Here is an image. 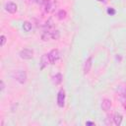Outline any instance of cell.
<instances>
[{
	"mask_svg": "<svg viewBox=\"0 0 126 126\" xmlns=\"http://www.w3.org/2000/svg\"><path fill=\"white\" fill-rule=\"evenodd\" d=\"M112 119H113V116H112V115H108V116H107V120H106L105 123H106L107 125H110V124L112 123Z\"/></svg>",
	"mask_w": 126,
	"mask_h": 126,
	"instance_id": "obj_17",
	"label": "cell"
},
{
	"mask_svg": "<svg viewBox=\"0 0 126 126\" xmlns=\"http://www.w3.org/2000/svg\"><path fill=\"white\" fill-rule=\"evenodd\" d=\"M27 1H28L29 3H34V2L36 3V0H27Z\"/></svg>",
	"mask_w": 126,
	"mask_h": 126,
	"instance_id": "obj_21",
	"label": "cell"
},
{
	"mask_svg": "<svg viewBox=\"0 0 126 126\" xmlns=\"http://www.w3.org/2000/svg\"><path fill=\"white\" fill-rule=\"evenodd\" d=\"M107 13H108L109 15H114V14H115V11L110 8V9H107Z\"/></svg>",
	"mask_w": 126,
	"mask_h": 126,
	"instance_id": "obj_19",
	"label": "cell"
},
{
	"mask_svg": "<svg viewBox=\"0 0 126 126\" xmlns=\"http://www.w3.org/2000/svg\"><path fill=\"white\" fill-rule=\"evenodd\" d=\"M50 38H52V32L51 31H45L42 34H41V39L42 40H48V39H50Z\"/></svg>",
	"mask_w": 126,
	"mask_h": 126,
	"instance_id": "obj_13",
	"label": "cell"
},
{
	"mask_svg": "<svg viewBox=\"0 0 126 126\" xmlns=\"http://www.w3.org/2000/svg\"><path fill=\"white\" fill-rule=\"evenodd\" d=\"M66 15H67V13H66L65 10H59L58 13H57V18L59 20H63V19L66 18Z\"/></svg>",
	"mask_w": 126,
	"mask_h": 126,
	"instance_id": "obj_14",
	"label": "cell"
},
{
	"mask_svg": "<svg viewBox=\"0 0 126 126\" xmlns=\"http://www.w3.org/2000/svg\"><path fill=\"white\" fill-rule=\"evenodd\" d=\"M118 97H119V100L120 102L122 103L123 107L126 109V87L125 86H119L118 89Z\"/></svg>",
	"mask_w": 126,
	"mask_h": 126,
	"instance_id": "obj_2",
	"label": "cell"
},
{
	"mask_svg": "<svg viewBox=\"0 0 126 126\" xmlns=\"http://www.w3.org/2000/svg\"><path fill=\"white\" fill-rule=\"evenodd\" d=\"M48 64H50V60H49V57H48V53H46V54H43L41 59H40V68L43 69Z\"/></svg>",
	"mask_w": 126,
	"mask_h": 126,
	"instance_id": "obj_7",
	"label": "cell"
},
{
	"mask_svg": "<svg viewBox=\"0 0 126 126\" xmlns=\"http://www.w3.org/2000/svg\"><path fill=\"white\" fill-rule=\"evenodd\" d=\"M122 114L121 113H119V112H116L115 114H114V116H113V120H114V123L116 124V125H120L121 124V122H122Z\"/></svg>",
	"mask_w": 126,
	"mask_h": 126,
	"instance_id": "obj_12",
	"label": "cell"
},
{
	"mask_svg": "<svg viewBox=\"0 0 126 126\" xmlns=\"http://www.w3.org/2000/svg\"><path fill=\"white\" fill-rule=\"evenodd\" d=\"M42 5H43V9H44V11L46 13L51 12L52 9H53V2L51 0H45Z\"/></svg>",
	"mask_w": 126,
	"mask_h": 126,
	"instance_id": "obj_9",
	"label": "cell"
},
{
	"mask_svg": "<svg viewBox=\"0 0 126 126\" xmlns=\"http://www.w3.org/2000/svg\"><path fill=\"white\" fill-rule=\"evenodd\" d=\"M32 55H33V51L32 49H29V48L22 49L19 53V56L22 59H31V58H32Z\"/></svg>",
	"mask_w": 126,
	"mask_h": 126,
	"instance_id": "obj_3",
	"label": "cell"
},
{
	"mask_svg": "<svg viewBox=\"0 0 126 126\" xmlns=\"http://www.w3.org/2000/svg\"><path fill=\"white\" fill-rule=\"evenodd\" d=\"M4 88H5L4 82H3V81H1V91H3V90H4Z\"/></svg>",
	"mask_w": 126,
	"mask_h": 126,
	"instance_id": "obj_20",
	"label": "cell"
},
{
	"mask_svg": "<svg viewBox=\"0 0 126 126\" xmlns=\"http://www.w3.org/2000/svg\"><path fill=\"white\" fill-rule=\"evenodd\" d=\"M48 57L50 60V64H54L60 57V53L58 49H52L49 53H48Z\"/></svg>",
	"mask_w": 126,
	"mask_h": 126,
	"instance_id": "obj_4",
	"label": "cell"
},
{
	"mask_svg": "<svg viewBox=\"0 0 126 126\" xmlns=\"http://www.w3.org/2000/svg\"><path fill=\"white\" fill-rule=\"evenodd\" d=\"M62 79H63V77H62V75L60 74V73H56L55 75H53L52 76V83L54 84V85H59L61 82H62Z\"/></svg>",
	"mask_w": 126,
	"mask_h": 126,
	"instance_id": "obj_11",
	"label": "cell"
},
{
	"mask_svg": "<svg viewBox=\"0 0 126 126\" xmlns=\"http://www.w3.org/2000/svg\"><path fill=\"white\" fill-rule=\"evenodd\" d=\"M57 104L59 107H63L65 104V92L63 90L59 91L57 94Z\"/></svg>",
	"mask_w": 126,
	"mask_h": 126,
	"instance_id": "obj_6",
	"label": "cell"
},
{
	"mask_svg": "<svg viewBox=\"0 0 126 126\" xmlns=\"http://www.w3.org/2000/svg\"><path fill=\"white\" fill-rule=\"evenodd\" d=\"M5 41H6V37H5V35H1V46L4 45Z\"/></svg>",
	"mask_w": 126,
	"mask_h": 126,
	"instance_id": "obj_18",
	"label": "cell"
},
{
	"mask_svg": "<svg viewBox=\"0 0 126 126\" xmlns=\"http://www.w3.org/2000/svg\"><path fill=\"white\" fill-rule=\"evenodd\" d=\"M110 107H111V101L109 99H107V98H104L102 100V102H101V108H102V110L108 111L110 109Z\"/></svg>",
	"mask_w": 126,
	"mask_h": 126,
	"instance_id": "obj_10",
	"label": "cell"
},
{
	"mask_svg": "<svg viewBox=\"0 0 126 126\" xmlns=\"http://www.w3.org/2000/svg\"><path fill=\"white\" fill-rule=\"evenodd\" d=\"M23 29L25 32H30L32 30V24L30 22H25L23 24Z\"/></svg>",
	"mask_w": 126,
	"mask_h": 126,
	"instance_id": "obj_15",
	"label": "cell"
},
{
	"mask_svg": "<svg viewBox=\"0 0 126 126\" xmlns=\"http://www.w3.org/2000/svg\"><path fill=\"white\" fill-rule=\"evenodd\" d=\"M4 9H5L8 13H12V14H13V13H16V12H17V10H18V6H17L16 3L9 1V2H6V3H5V5H4Z\"/></svg>",
	"mask_w": 126,
	"mask_h": 126,
	"instance_id": "obj_5",
	"label": "cell"
},
{
	"mask_svg": "<svg viewBox=\"0 0 126 126\" xmlns=\"http://www.w3.org/2000/svg\"><path fill=\"white\" fill-rule=\"evenodd\" d=\"M12 77L20 84H25L27 81V74L23 70H17L12 73Z\"/></svg>",
	"mask_w": 126,
	"mask_h": 126,
	"instance_id": "obj_1",
	"label": "cell"
},
{
	"mask_svg": "<svg viewBox=\"0 0 126 126\" xmlns=\"http://www.w3.org/2000/svg\"><path fill=\"white\" fill-rule=\"evenodd\" d=\"M92 62H93L92 56H90L89 58H87V60L84 63V74H88L90 72L91 67H92Z\"/></svg>",
	"mask_w": 126,
	"mask_h": 126,
	"instance_id": "obj_8",
	"label": "cell"
},
{
	"mask_svg": "<svg viewBox=\"0 0 126 126\" xmlns=\"http://www.w3.org/2000/svg\"><path fill=\"white\" fill-rule=\"evenodd\" d=\"M60 37V32L59 31H52V38L53 39H58Z\"/></svg>",
	"mask_w": 126,
	"mask_h": 126,
	"instance_id": "obj_16",
	"label": "cell"
}]
</instances>
